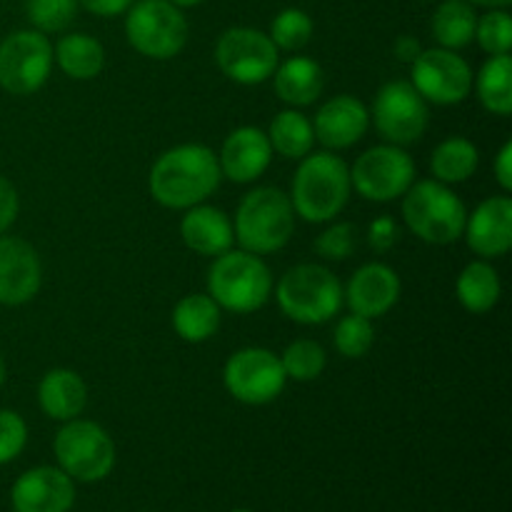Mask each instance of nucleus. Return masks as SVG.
I'll list each match as a JSON object with an SVG mask.
<instances>
[{"label":"nucleus","mask_w":512,"mask_h":512,"mask_svg":"<svg viewBox=\"0 0 512 512\" xmlns=\"http://www.w3.org/2000/svg\"><path fill=\"white\" fill-rule=\"evenodd\" d=\"M223 385L233 400L250 408H260L283 395L288 378H285L278 353L250 345V348L235 350L225 360Z\"/></svg>","instance_id":"11"},{"label":"nucleus","mask_w":512,"mask_h":512,"mask_svg":"<svg viewBox=\"0 0 512 512\" xmlns=\"http://www.w3.org/2000/svg\"><path fill=\"white\" fill-rule=\"evenodd\" d=\"M218 163L220 173L230 183L248 185L263 178L265 170L273 163V148H270L265 130L255 128V125H240V128L230 130L218 153Z\"/></svg>","instance_id":"20"},{"label":"nucleus","mask_w":512,"mask_h":512,"mask_svg":"<svg viewBox=\"0 0 512 512\" xmlns=\"http://www.w3.org/2000/svg\"><path fill=\"white\" fill-rule=\"evenodd\" d=\"M480 165V150L465 135H450L435 145L430 155V173L438 183L460 185L468 183Z\"/></svg>","instance_id":"27"},{"label":"nucleus","mask_w":512,"mask_h":512,"mask_svg":"<svg viewBox=\"0 0 512 512\" xmlns=\"http://www.w3.org/2000/svg\"><path fill=\"white\" fill-rule=\"evenodd\" d=\"M475 43L488 55H510L512 48V18L508 8H493L478 15Z\"/></svg>","instance_id":"35"},{"label":"nucleus","mask_w":512,"mask_h":512,"mask_svg":"<svg viewBox=\"0 0 512 512\" xmlns=\"http://www.w3.org/2000/svg\"><path fill=\"white\" fill-rule=\"evenodd\" d=\"M420 50H423V45H420V40L413 38V35H398L393 43V53L398 55V60H403V63L408 65L418 58Z\"/></svg>","instance_id":"42"},{"label":"nucleus","mask_w":512,"mask_h":512,"mask_svg":"<svg viewBox=\"0 0 512 512\" xmlns=\"http://www.w3.org/2000/svg\"><path fill=\"white\" fill-rule=\"evenodd\" d=\"M468 3L475 5V8L493 10V8H508L512 0H468Z\"/></svg>","instance_id":"43"},{"label":"nucleus","mask_w":512,"mask_h":512,"mask_svg":"<svg viewBox=\"0 0 512 512\" xmlns=\"http://www.w3.org/2000/svg\"><path fill=\"white\" fill-rule=\"evenodd\" d=\"M410 83L428 105H460L473 93V68L458 50L423 48L410 63Z\"/></svg>","instance_id":"14"},{"label":"nucleus","mask_w":512,"mask_h":512,"mask_svg":"<svg viewBox=\"0 0 512 512\" xmlns=\"http://www.w3.org/2000/svg\"><path fill=\"white\" fill-rule=\"evenodd\" d=\"M328 228L320 230V235L315 238L313 248L328 263H343L358 248V228L353 223H345V220H330L325 223Z\"/></svg>","instance_id":"36"},{"label":"nucleus","mask_w":512,"mask_h":512,"mask_svg":"<svg viewBox=\"0 0 512 512\" xmlns=\"http://www.w3.org/2000/svg\"><path fill=\"white\" fill-rule=\"evenodd\" d=\"M170 3L173 5H178V8H195V5H200L203 3V0H170Z\"/></svg>","instance_id":"44"},{"label":"nucleus","mask_w":512,"mask_h":512,"mask_svg":"<svg viewBox=\"0 0 512 512\" xmlns=\"http://www.w3.org/2000/svg\"><path fill=\"white\" fill-rule=\"evenodd\" d=\"M135 0H78V5L88 13L98 15V18H115V15H125Z\"/></svg>","instance_id":"41"},{"label":"nucleus","mask_w":512,"mask_h":512,"mask_svg":"<svg viewBox=\"0 0 512 512\" xmlns=\"http://www.w3.org/2000/svg\"><path fill=\"white\" fill-rule=\"evenodd\" d=\"M233 512H250V510H233Z\"/></svg>","instance_id":"46"},{"label":"nucleus","mask_w":512,"mask_h":512,"mask_svg":"<svg viewBox=\"0 0 512 512\" xmlns=\"http://www.w3.org/2000/svg\"><path fill=\"white\" fill-rule=\"evenodd\" d=\"M463 238L478 258H505L512 248V200L508 193L485 198L465 220Z\"/></svg>","instance_id":"18"},{"label":"nucleus","mask_w":512,"mask_h":512,"mask_svg":"<svg viewBox=\"0 0 512 512\" xmlns=\"http://www.w3.org/2000/svg\"><path fill=\"white\" fill-rule=\"evenodd\" d=\"M275 95L288 108H308L318 103L325 90V73L318 60L308 55H290L273 73Z\"/></svg>","instance_id":"23"},{"label":"nucleus","mask_w":512,"mask_h":512,"mask_svg":"<svg viewBox=\"0 0 512 512\" xmlns=\"http://www.w3.org/2000/svg\"><path fill=\"white\" fill-rule=\"evenodd\" d=\"M218 153L203 143H180L155 158L148 190L168 210H188L205 203L220 188Z\"/></svg>","instance_id":"1"},{"label":"nucleus","mask_w":512,"mask_h":512,"mask_svg":"<svg viewBox=\"0 0 512 512\" xmlns=\"http://www.w3.org/2000/svg\"><path fill=\"white\" fill-rule=\"evenodd\" d=\"M220 323H223V310L208 293L183 295L170 315L175 335L190 345L208 343L210 338H215Z\"/></svg>","instance_id":"24"},{"label":"nucleus","mask_w":512,"mask_h":512,"mask_svg":"<svg viewBox=\"0 0 512 512\" xmlns=\"http://www.w3.org/2000/svg\"><path fill=\"white\" fill-rule=\"evenodd\" d=\"M75 503V483L53 465L30 468L10 490L13 512H68Z\"/></svg>","instance_id":"19"},{"label":"nucleus","mask_w":512,"mask_h":512,"mask_svg":"<svg viewBox=\"0 0 512 512\" xmlns=\"http://www.w3.org/2000/svg\"><path fill=\"white\" fill-rule=\"evenodd\" d=\"M215 63L225 78L250 88L273 78L280 63V50L263 30L233 25L223 30L215 43Z\"/></svg>","instance_id":"10"},{"label":"nucleus","mask_w":512,"mask_h":512,"mask_svg":"<svg viewBox=\"0 0 512 512\" xmlns=\"http://www.w3.org/2000/svg\"><path fill=\"white\" fill-rule=\"evenodd\" d=\"M455 295L468 313L485 315L500 303L503 280H500L498 270L490 260H470L455 280Z\"/></svg>","instance_id":"25"},{"label":"nucleus","mask_w":512,"mask_h":512,"mask_svg":"<svg viewBox=\"0 0 512 512\" xmlns=\"http://www.w3.org/2000/svg\"><path fill=\"white\" fill-rule=\"evenodd\" d=\"M493 175H495V183L500 185V190H503V193H510L512 190V140H505V143L500 145L493 163Z\"/></svg>","instance_id":"40"},{"label":"nucleus","mask_w":512,"mask_h":512,"mask_svg":"<svg viewBox=\"0 0 512 512\" xmlns=\"http://www.w3.org/2000/svg\"><path fill=\"white\" fill-rule=\"evenodd\" d=\"M315 23L303 8H283L270 20V40L280 53H298L313 40Z\"/></svg>","instance_id":"32"},{"label":"nucleus","mask_w":512,"mask_h":512,"mask_svg":"<svg viewBox=\"0 0 512 512\" xmlns=\"http://www.w3.org/2000/svg\"><path fill=\"white\" fill-rule=\"evenodd\" d=\"M403 223L428 245H453L463 238L468 208L453 185L435 178L415 180L403 195Z\"/></svg>","instance_id":"6"},{"label":"nucleus","mask_w":512,"mask_h":512,"mask_svg":"<svg viewBox=\"0 0 512 512\" xmlns=\"http://www.w3.org/2000/svg\"><path fill=\"white\" fill-rule=\"evenodd\" d=\"M400 295H403V283H400L398 270L380 260L360 265L350 275L348 285H343V303L348 305L350 313L363 315L368 320L388 315L398 305Z\"/></svg>","instance_id":"16"},{"label":"nucleus","mask_w":512,"mask_h":512,"mask_svg":"<svg viewBox=\"0 0 512 512\" xmlns=\"http://www.w3.org/2000/svg\"><path fill=\"white\" fill-rule=\"evenodd\" d=\"M290 195L273 185H260L243 195L233 218L235 243L255 255H273L290 243L295 233Z\"/></svg>","instance_id":"4"},{"label":"nucleus","mask_w":512,"mask_h":512,"mask_svg":"<svg viewBox=\"0 0 512 512\" xmlns=\"http://www.w3.org/2000/svg\"><path fill=\"white\" fill-rule=\"evenodd\" d=\"M280 313L298 325H325L343 308V283L320 263H298L273 285Z\"/></svg>","instance_id":"5"},{"label":"nucleus","mask_w":512,"mask_h":512,"mask_svg":"<svg viewBox=\"0 0 512 512\" xmlns=\"http://www.w3.org/2000/svg\"><path fill=\"white\" fill-rule=\"evenodd\" d=\"M370 125L390 145L408 148L423 140L430 123V105L410 80H390L375 93Z\"/></svg>","instance_id":"12"},{"label":"nucleus","mask_w":512,"mask_h":512,"mask_svg":"<svg viewBox=\"0 0 512 512\" xmlns=\"http://www.w3.org/2000/svg\"><path fill=\"white\" fill-rule=\"evenodd\" d=\"M428 3H433V0H428Z\"/></svg>","instance_id":"47"},{"label":"nucleus","mask_w":512,"mask_h":512,"mask_svg":"<svg viewBox=\"0 0 512 512\" xmlns=\"http://www.w3.org/2000/svg\"><path fill=\"white\" fill-rule=\"evenodd\" d=\"M400 238H403V230L393 215H380L368 225V245L375 253H388L400 243Z\"/></svg>","instance_id":"38"},{"label":"nucleus","mask_w":512,"mask_h":512,"mask_svg":"<svg viewBox=\"0 0 512 512\" xmlns=\"http://www.w3.org/2000/svg\"><path fill=\"white\" fill-rule=\"evenodd\" d=\"M313 133L328 150H348L358 145L370 130V110L350 93L333 95L313 115Z\"/></svg>","instance_id":"17"},{"label":"nucleus","mask_w":512,"mask_h":512,"mask_svg":"<svg viewBox=\"0 0 512 512\" xmlns=\"http://www.w3.org/2000/svg\"><path fill=\"white\" fill-rule=\"evenodd\" d=\"M5 378H8V365H5V358H3V353H0V388H3Z\"/></svg>","instance_id":"45"},{"label":"nucleus","mask_w":512,"mask_h":512,"mask_svg":"<svg viewBox=\"0 0 512 512\" xmlns=\"http://www.w3.org/2000/svg\"><path fill=\"white\" fill-rule=\"evenodd\" d=\"M350 193V165L333 150H320L300 160L288 195L298 218L325 225L343 213Z\"/></svg>","instance_id":"2"},{"label":"nucleus","mask_w":512,"mask_h":512,"mask_svg":"<svg viewBox=\"0 0 512 512\" xmlns=\"http://www.w3.org/2000/svg\"><path fill=\"white\" fill-rule=\"evenodd\" d=\"M418 180L413 155L400 145H373L355 158L350 168V185L370 203H393Z\"/></svg>","instance_id":"9"},{"label":"nucleus","mask_w":512,"mask_h":512,"mask_svg":"<svg viewBox=\"0 0 512 512\" xmlns=\"http://www.w3.org/2000/svg\"><path fill=\"white\" fill-rule=\"evenodd\" d=\"M53 43L33 28L15 30L0 43V88L10 95H35L53 70Z\"/></svg>","instance_id":"13"},{"label":"nucleus","mask_w":512,"mask_h":512,"mask_svg":"<svg viewBox=\"0 0 512 512\" xmlns=\"http://www.w3.org/2000/svg\"><path fill=\"white\" fill-rule=\"evenodd\" d=\"M265 135H268L273 153H278L285 160H303L305 155L313 153V123L298 108H285L275 113Z\"/></svg>","instance_id":"29"},{"label":"nucleus","mask_w":512,"mask_h":512,"mask_svg":"<svg viewBox=\"0 0 512 512\" xmlns=\"http://www.w3.org/2000/svg\"><path fill=\"white\" fill-rule=\"evenodd\" d=\"M125 40L148 60H173L185 50L190 25L170 0H135L125 13Z\"/></svg>","instance_id":"7"},{"label":"nucleus","mask_w":512,"mask_h":512,"mask_svg":"<svg viewBox=\"0 0 512 512\" xmlns=\"http://www.w3.org/2000/svg\"><path fill=\"white\" fill-rule=\"evenodd\" d=\"M180 238H183L185 248L193 250V253L203 255V258H215V255H223L225 250L233 248V220L225 210L215 208V205H193V208L183 210Z\"/></svg>","instance_id":"21"},{"label":"nucleus","mask_w":512,"mask_h":512,"mask_svg":"<svg viewBox=\"0 0 512 512\" xmlns=\"http://www.w3.org/2000/svg\"><path fill=\"white\" fill-rule=\"evenodd\" d=\"M205 293L235 315H250L265 308L273 295V273L263 255L248 250H225L215 255L205 278Z\"/></svg>","instance_id":"3"},{"label":"nucleus","mask_w":512,"mask_h":512,"mask_svg":"<svg viewBox=\"0 0 512 512\" xmlns=\"http://www.w3.org/2000/svg\"><path fill=\"white\" fill-rule=\"evenodd\" d=\"M53 453L58 468L73 483H100L115 468V443L108 430L95 420L75 418L55 433Z\"/></svg>","instance_id":"8"},{"label":"nucleus","mask_w":512,"mask_h":512,"mask_svg":"<svg viewBox=\"0 0 512 512\" xmlns=\"http://www.w3.org/2000/svg\"><path fill=\"white\" fill-rule=\"evenodd\" d=\"M280 363H283L288 380H293V383H313L325 373L328 353H325L318 340L298 338L280 353Z\"/></svg>","instance_id":"31"},{"label":"nucleus","mask_w":512,"mask_h":512,"mask_svg":"<svg viewBox=\"0 0 512 512\" xmlns=\"http://www.w3.org/2000/svg\"><path fill=\"white\" fill-rule=\"evenodd\" d=\"M473 90L480 105L498 118L512 113V60L510 55H488L478 75H473Z\"/></svg>","instance_id":"30"},{"label":"nucleus","mask_w":512,"mask_h":512,"mask_svg":"<svg viewBox=\"0 0 512 512\" xmlns=\"http://www.w3.org/2000/svg\"><path fill=\"white\" fill-rule=\"evenodd\" d=\"M38 405L45 418L68 423L83 415L88 405V385L70 368H53L40 378Z\"/></svg>","instance_id":"22"},{"label":"nucleus","mask_w":512,"mask_h":512,"mask_svg":"<svg viewBox=\"0 0 512 512\" xmlns=\"http://www.w3.org/2000/svg\"><path fill=\"white\" fill-rule=\"evenodd\" d=\"M43 260L23 238L0 235V305L20 308L40 293Z\"/></svg>","instance_id":"15"},{"label":"nucleus","mask_w":512,"mask_h":512,"mask_svg":"<svg viewBox=\"0 0 512 512\" xmlns=\"http://www.w3.org/2000/svg\"><path fill=\"white\" fill-rule=\"evenodd\" d=\"M53 63L70 80H95L105 68V48L90 33H65L53 45Z\"/></svg>","instance_id":"26"},{"label":"nucleus","mask_w":512,"mask_h":512,"mask_svg":"<svg viewBox=\"0 0 512 512\" xmlns=\"http://www.w3.org/2000/svg\"><path fill=\"white\" fill-rule=\"evenodd\" d=\"M28 445V425L15 410H0V465L18 458Z\"/></svg>","instance_id":"37"},{"label":"nucleus","mask_w":512,"mask_h":512,"mask_svg":"<svg viewBox=\"0 0 512 512\" xmlns=\"http://www.w3.org/2000/svg\"><path fill=\"white\" fill-rule=\"evenodd\" d=\"M333 343L343 358L348 360H360L370 353L375 343V328L373 320L363 318V315H343V318L335 323L333 330Z\"/></svg>","instance_id":"33"},{"label":"nucleus","mask_w":512,"mask_h":512,"mask_svg":"<svg viewBox=\"0 0 512 512\" xmlns=\"http://www.w3.org/2000/svg\"><path fill=\"white\" fill-rule=\"evenodd\" d=\"M20 213V195L5 175H0V235L8 233Z\"/></svg>","instance_id":"39"},{"label":"nucleus","mask_w":512,"mask_h":512,"mask_svg":"<svg viewBox=\"0 0 512 512\" xmlns=\"http://www.w3.org/2000/svg\"><path fill=\"white\" fill-rule=\"evenodd\" d=\"M78 10V0H25L28 23L43 35L65 33L73 25Z\"/></svg>","instance_id":"34"},{"label":"nucleus","mask_w":512,"mask_h":512,"mask_svg":"<svg viewBox=\"0 0 512 512\" xmlns=\"http://www.w3.org/2000/svg\"><path fill=\"white\" fill-rule=\"evenodd\" d=\"M475 25L478 10L468 0H438V8L430 18V33L440 48L463 50L475 40Z\"/></svg>","instance_id":"28"}]
</instances>
